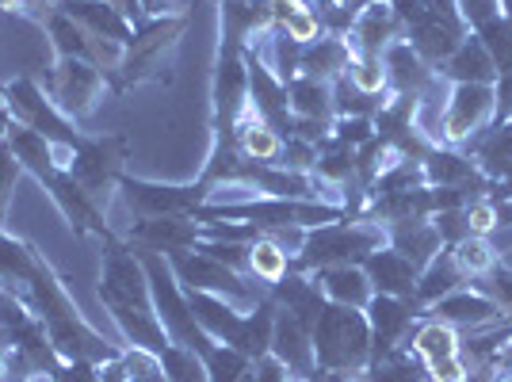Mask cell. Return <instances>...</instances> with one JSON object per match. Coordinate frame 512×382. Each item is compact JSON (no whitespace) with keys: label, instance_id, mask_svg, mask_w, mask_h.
Returning a JSON list of instances; mask_svg holds the SVG:
<instances>
[{"label":"cell","instance_id":"3957f363","mask_svg":"<svg viewBox=\"0 0 512 382\" xmlns=\"http://www.w3.org/2000/svg\"><path fill=\"white\" fill-rule=\"evenodd\" d=\"M0 100H4L8 111H12V123H20V127L43 134L46 142L58 149L62 157L73 161V149H81L85 134L73 127V119H65L62 111L50 104V96L43 92L39 81L16 77V81H8V85L0 88Z\"/></svg>","mask_w":512,"mask_h":382},{"label":"cell","instance_id":"d6a6232c","mask_svg":"<svg viewBox=\"0 0 512 382\" xmlns=\"http://www.w3.org/2000/svg\"><path fill=\"white\" fill-rule=\"evenodd\" d=\"M352 85L360 88L363 96H383L386 88V69H383V58H375V54H356L352 65H348V73H344Z\"/></svg>","mask_w":512,"mask_h":382},{"label":"cell","instance_id":"1f68e13d","mask_svg":"<svg viewBox=\"0 0 512 382\" xmlns=\"http://www.w3.org/2000/svg\"><path fill=\"white\" fill-rule=\"evenodd\" d=\"M478 39L490 50L493 65H497V77L512 69V20L509 16H493L478 27Z\"/></svg>","mask_w":512,"mask_h":382},{"label":"cell","instance_id":"5bb4252c","mask_svg":"<svg viewBox=\"0 0 512 382\" xmlns=\"http://www.w3.org/2000/svg\"><path fill=\"white\" fill-rule=\"evenodd\" d=\"M432 314L440 321H448V325H455V329H467V333L470 329H486V325L505 318L501 306H497L493 298L478 295L474 287H459V291L444 295L432 306Z\"/></svg>","mask_w":512,"mask_h":382},{"label":"cell","instance_id":"7bdbcfd3","mask_svg":"<svg viewBox=\"0 0 512 382\" xmlns=\"http://www.w3.org/2000/svg\"><path fill=\"white\" fill-rule=\"evenodd\" d=\"M142 8H146V16H161L169 8V0H142Z\"/></svg>","mask_w":512,"mask_h":382},{"label":"cell","instance_id":"ee69618b","mask_svg":"<svg viewBox=\"0 0 512 382\" xmlns=\"http://www.w3.org/2000/svg\"><path fill=\"white\" fill-rule=\"evenodd\" d=\"M493 382H512V363H501L497 375H493Z\"/></svg>","mask_w":512,"mask_h":382},{"label":"cell","instance_id":"bcb514c9","mask_svg":"<svg viewBox=\"0 0 512 382\" xmlns=\"http://www.w3.org/2000/svg\"><path fill=\"white\" fill-rule=\"evenodd\" d=\"M341 382H371L367 375H348V379H341Z\"/></svg>","mask_w":512,"mask_h":382},{"label":"cell","instance_id":"4fadbf2b","mask_svg":"<svg viewBox=\"0 0 512 382\" xmlns=\"http://www.w3.org/2000/svg\"><path fill=\"white\" fill-rule=\"evenodd\" d=\"M398 31H402V20L394 16V8L386 0H367L356 20H352V31L344 35L356 54H383L390 43H398Z\"/></svg>","mask_w":512,"mask_h":382},{"label":"cell","instance_id":"8fae6325","mask_svg":"<svg viewBox=\"0 0 512 382\" xmlns=\"http://www.w3.org/2000/svg\"><path fill=\"white\" fill-rule=\"evenodd\" d=\"M127 241L134 249H153V253H180L195 249L203 241V226L195 218H138L130 226Z\"/></svg>","mask_w":512,"mask_h":382},{"label":"cell","instance_id":"4316f807","mask_svg":"<svg viewBox=\"0 0 512 382\" xmlns=\"http://www.w3.org/2000/svg\"><path fill=\"white\" fill-rule=\"evenodd\" d=\"M287 104L295 119H321L333 123V88L325 81H310V77H295L287 85Z\"/></svg>","mask_w":512,"mask_h":382},{"label":"cell","instance_id":"b9f144b4","mask_svg":"<svg viewBox=\"0 0 512 382\" xmlns=\"http://www.w3.org/2000/svg\"><path fill=\"white\" fill-rule=\"evenodd\" d=\"M8 130H12V111H8V104L0 100V142L8 138Z\"/></svg>","mask_w":512,"mask_h":382},{"label":"cell","instance_id":"ab89813d","mask_svg":"<svg viewBox=\"0 0 512 382\" xmlns=\"http://www.w3.org/2000/svg\"><path fill=\"white\" fill-rule=\"evenodd\" d=\"M493 96H497V107H493V123H512V69L501 73L493 81Z\"/></svg>","mask_w":512,"mask_h":382},{"label":"cell","instance_id":"60d3db41","mask_svg":"<svg viewBox=\"0 0 512 382\" xmlns=\"http://www.w3.org/2000/svg\"><path fill=\"white\" fill-rule=\"evenodd\" d=\"M107 8H115L123 20H130L134 23V31L146 23V8H142V0H104Z\"/></svg>","mask_w":512,"mask_h":382},{"label":"cell","instance_id":"d6986e66","mask_svg":"<svg viewBox=\"0 0 512 382\" xmlns=\"http://www.w3.org/2000/svg\"><path fill=\"white\" fill-rule=\"evenodd\" d=\"M318 291L325 295V302H337V306H352V310H367V302L375 298V287L363 272V264H337V268H321Z\"/></svg>","mask_w":512,"mask_h":382},{"label":"cell","instance_id":"ac0fdd59","mask_svg":"<svg viewBox=\"0 0 512 382\" xmlns=\"http://www.w3.org/2000/svg\"><path fill=\"white\" fill-rule=\"evenodd\" d=\"M69 20H77L85 31H92L96 39H107V43L130 46L134 43V23L123 20L115 8H107L104 0H62L58 4Z\"/></svg>","mask_w":512,"mask_h":382},{"label":"cell","instance_id":"ba28073f","mask_svg":"<svg viewBox=\"0 0 512 382\" xmlns=\"http://www.w3.org/2000/svg\"><path fill=\"white\" fill-rule=\"evenodd\" d=\"M493 85H451L448 107H444V142L467 146L493 123Z\"/></svg>","mask_w":512,"mask_h":382},{"label":"cell","instance_id":"8d00e7d4","mask_svg":"<svg viewBox=\"0 0 512 382\" xmlns=\"http://www.w3.org/2000/svg\"><path fill=\"white\" fill-rule=\"evenodd\" d=\"M463 214H467V226H470V234H478V237H490L501 222H497V203L493 199H474V203H467L463 207Z\"/></svg>","mask_w":512,"mask_h":382},{"label":"cell","instance_id":"7a4b0ae2","mask_svg":"<svg viewBox=\"0 0 512 382\" xmlns=\"http://www.w3.org/2000/svg\"><path fill=\"white\" fill-rule=\"evenodd\" d=\"M386 245V230L356 218V222H329L318 230H306L299 256L291 260V272H321V268H337V264H363L375 249Z\"/></svg>","mask_w":512,"mask_h":382},{"label":"cell","instance_id":"e575fe53","mask_svg":"<svg viewBox=\"0 0 512 382\" xmlns=\"http://www.w3.org/2000/svg\"><path fill=\"white\" fill-rule=\"evenodd\" d=\"M20 157L12 153L8 146V138L0 142V222H4V214H8V203H12V188H16V180H20Z\"/></svg>","mask_w":512,"mask_h":382},{"label":"cell","instance_id":"cb8c5ba5","mask_svg":"<svg viewBox=\"0 0 512 382\" xmlns=\"http://www.w3.org/2000/svg\"><path fill=\"white\" fill-rule=\"evenodd\" d=\"M35 264H39V253L27 241L0 230V291L23 298V287L35 272Z\"/></svg>","mask_w":512,"mask_h":382},{"label":"cell","instance_id":"44dd1931","mask_svg":"<svg viewBox=\"0 0 512 382\" xmlns=\"http://www.w3.org/2000/svg\"><path fill=\"white\" fill-rule=\"evenodd\" d=\"M467 146H474V165L486 180H512V123H490Z\"/></svg>","mask_w":512,"mask_h":382},{"label":"cell","instance_id":"277c9868","mask_svg":"<svg viewBox=\"0 0 512 382\" xmlns=\"http://www.w3.org/2000/svg\"><path fill=\"white\" fill-rule=\"evenodd\" d=\"M169 264L184 291H207V295H218V298H226V302H234L237 310H256V306L268 298L256 283H249V276H241L234 268L218 264V260L207 256L203 249L169 253Z\"/></svg>","mask_w":512,"mask_h":382},{"label":"cell","instance_id":"681fc988","mask_svg":"<svg viewBox=\"0 0 512 382\" xmlns=\"http://www.w3.org/2000/svg\"><path fill=\"white\" fill-rule=\"evenodd\" d=\"M58 4H62V0H58Z\"/></svg>","mask_w":512,"mask_h":382},{"label":"cell","instance_id":"4dcf8cb0","mask_svg":"<svg viewBox=\"0 0 512 382\" xmlns=\"http://www.w3.org/2000/svg\"><path fill=\"white\" fill-rule=\"evenodd\" d=\"M157 360H161V367H165L169 382H211V375H207V363H203V356H199L195 348L169 344V348H165Z\"/></svg>","mask_w":512,"mask_h":382},{"label":"cell","instance_id":"2e32d148","mask_svg":"<svg viewBox=\"0 0 512 382\" xmlns=\"http://www.w3.org/2000/svg\"><path fill=\"white\" fill-rule=\"evenodd\" d=\"M363 272L371 279L375 295H390V298H409L413 302V287H417V268L409 264L402 253H394L390 245L375 249V253L363 260Z\"/></svg>","mask_w":512,"mask_h":382},{"label":"cell","instance_id":"8992f818","mask_svg":"<svg viewBox=\"0 0 512 382\" xmlns=\"http://www.w3.org/2000/svg\"><path fill=\"white\" fill-rule=\"evenodd\" d=\"M123 161H127V138H119V134H111V138H85L81 149H73V161H69L65 172L100 207H107L111 191L119 188V180H123Z\"/></svg>","mask_w":512,"mask_h":382},{"label":"cell","instance_id":"e0dca14e","mask_svg":"<svg viewBox=\"0 0 512 382\" xmlns=\"http://www.w3.org/2000/svg\"><path fill=\"white\" fill-rule=\"evenodd\" d=\"M379 58H383L386 85H390V92H394V96H417V92H421V88L436 77V69H432V65H428L425 58L413 50V46L402 43V39L386 46Z\"/></svg>","mask_w":512,"mask_h":382},{"label":"cell","instance_id":"ffe728a7","mask_svg":"<svg viewBox=\"0 0 512 382\" xmlns=\"http://www.w3.org/2000/svg\"><path fill=\"white\" fill-rule=\"evenodd\" d=\"M386 245L394 253H402L421 272L432 256L444 249V241L436 234L432 218H413V222H398V226H386Z\"/></svg>","mask_w":512,"mask_h":382},{"label":"cell","instance_id":"484cf974","mask_svg":"<svg viewBox=\"0 0 512 382\" xmlns=\"http://www.w3.org/2000/svg\"><path fill=\"white\" fill-rule=\"evenodd\" d=\"M409 348H413V356L425 363H436V360H448V356H459V333H455V325L448 321L432 318V321H421L417 325V333L409 340Z\"/></svg>","mask_w":512,"mask_h":382},{"label":"cell","instance_id":"7402d4cb","mask_svg":"<svg viewBox=\"0 0 512 382\" xmlns=\"http://www.w3.org/2000/svg\"><path fill=\"white\" fill-rule=\"evenodd\" d=\"M440 73L448 77L451 85H493V81H497V65H493L490 50L482 46L478 35H474V39H463L459 50L444 62Z\"/></svg>","mask_w":512,"mask_h":382},{"label":"cell","instance_id":"603a6c76","mask_svg":"<svg viewBox=\"0 0 512 382\" xmlns=\"http://www.w3.org/2000/svg\"><path fill=\"white\" fill-rule=\"evenodd\" d=\"M467 283V276L455 268V260H451L448 249H440V253L428 260L425 268L417 272V287H413V302L417 306H436L444 295L451 291H459Z\"/></svg>","mask_w":512,"mask_h":382},{"label":"cell","instance_id":"74e56055","mask_svg":"<svg viewBox=\"0 0 512 382\" xmlns=\"http://www.w3.org/2000/svg\"><path fill=\"white\" fill-rule=\"evenodd\" d=\"M470 379V363L459 356H448V360L428 363V382H467Z\"/></svg>","mask_w":512,"mask_h":382},{"label":"cell","instance_id":"6da1fadb","mask_svg":"<svg viewBox=\"0 0 512 382\" xmlns=\"http://www.w3.org/2000/svg\"><path fill=\"white\" fill-rule=\"evenodd\" d=\"M318 367L329 375H363L371 363V325L363 310L325 302L318 325L310 329Z\"/></svg>","mask_w":512,"mask_h":382},{"label":"cell","instance_id":"30bf717a","mask_svg":"<svg viewBox=\"0 0 512 382\" xmlns=\"http://www.w3.org/2000/svg\"><path fill=\"white\" fill-rule=\"evenodd\" d=\"M363 314H367V325H371V356H383V352L398 348L406 340L409 325L417 321V302L375 295Z\"/></svg>","mask_w":512,"mask_h":382},{"label":"cell","instance_id":"52a82bcc","mask_svg":"<svg viewBox=\"0 0 512 382\" xmlns=\"http://www.w3.org/2000/svg\"><path fill=\"white\" fill-rule=\"evenodd\" d=\"M119 191L127 199V207L138 218H195V211L207 203V188H176V184H150V180H134L123 176Z\"/></svg>","mask_w":512,"mask_h":382},{"label":"cell","instance_id":"d4e9b609","mask_svg":"<svg viewBox=\"0 0 512 382\" xmlns=\"http://www.w3.org/2000/svg\"><path fill=\"white\" fill-rule=\"evenodd\" d=\"M363 375L371 382H428V367L413 356V348L398 344L383 356H371Z\"/></svg>","mask_w":512,"mask_h":382},{"label":"cell","instance_id":"d590c367","mask_svg":"<svg viewBox=\"0 0 512 382\" xmlns=\"http://www.w3.org/2000/svg\"><path fill=\"white\" fill-rule=\"evenodd\" d=\"M375 138V119H333V142H341L348 149H360L363 142Z\"/></svg>","mask_w":512,"mask_h":382},{"label":"cell","instance_id":"83f0119b","mask_svg":"<svg viewBox=\"0 0 512 382\" xmlns=\"http://www.w3.org/2000/svg\"><path fill=\"white\" fill-rule=\"evenodd\" d=\"M451 260H455V268L470 279L486 276V272H493L497 268V253H493L490 237H478V234H467L463 241H455V245H448Z\"/></svg>","mask_w":512,"mask_h":382},{"label":"cell","instance_id":"f1b7e54d","mask_svg":"<svg viewBox=\"0 0 512 382\" xmlns=\"http://www.w3.org/2000/svg\"><path fill=\"white\" fill-rule=\"evenodd\" d=\"M203 363H207L211 382H253V360L241 356L230 344H218L214 340L211 348L203 352Z\"/></svg>","mask_w":512,"mask_h":382},{"label":"cell","instance_id":"c3c4849f","mask_svg":"<svg viewBox=\"0 0 512 382\" xmlns=\"http://www.w3.org/2000/svg\"><path fill=\"white\" fill-rule=\"evenodd\" d=\"M0 230H4V222H0Z\"/></svg>","mask_w":512,"mask_h":382},{"label":"cell","instance_id":"f546056e","mask_svg":"<svg viewBox=\"0 0 512 382\" xmlns=\"http://www.w3.org/2000/svg\"><path fill=\"white\" fill-rule=\"evenodd\" d=\"M287 272H291V253L279 249L276 241H253L249 245V276L260 279L264 287H276Z\"/></svg>","mask_w":512,"mask_h":382},{"label":"cell","instance_id":"9c48e42d","mask_svg":"<svg viewBox=\"0 0 512 382\" xmlns=\"http://www.w3.org/2000/svg\"><path fill=\"white\" fill-rule=\"evenodd\" d=\"M46 191H50V199L58 203V211L65 214V222L77 230V234H88V237H100V241H111V226H107V218H104V207L88 195L69 172H54L50 180H43Z\"/></svg>","mask_w":512,"mask_h":382},{"label":"cell","instance_id":"f6af8a7d","mask_svg":"<svg viewBox=\"0 0 512 382\" xmlns=\"http://www.w3.org/2000/svg\"><path fill=\"white\" fill-rule=\"evenodd\" d=\"M497 4H501V16H509L512 20V0H497Z\"/></svg>","mask_w":512,"mask_h":382},{"label":"cell","instance_id":"5b68a950","mask_svg":"<svg viewBox=\"0 0 512 382\" xmlns=\"http://www.w3.org/2000/svg\"><path fill=\"white\" fill-rule=\"evenodd\" d=\"M39 85H43V92L50 96V104L58 107L65 119L81 123V119H88V115L100 107V100H104L107 77L92 62L58 58V62L46 69V77Z\"/></svg>","mask_w":512,"mask_h":382},{"label":"cell","instance_id":"7dc6e473","mask_svg":"<svg viewBox=\"0 0 512 382\" xmlns=\"http://www.w3.org/2000/svg\"><path fill=\"white\" fill-rule=\"evenodd\" d=\"M509 321H512V306H509Z\"/></svg>","mask_w":512,"mask_h":382},{"label":"cell","instance_id":"9a60e30c","mask_svg":"<svg viewBox=\"0 0 512 382\" xmlns=\"http://www.w3.org/2000/svg\"><path fill=\"white\" fill-rule=\"evenodd\" d=\"M356 58L352 43L344 35H321L310 46H302V65H299V77H310V81H341L348 73V65Z\"/></svg>","mask_w":512,"mask_h":382},{"label":"cell","instance_id":"f35d334b","mask_svg":"<svg viewBox=\"0 0 512 382\" xmlns=\"http://www.w3.org/2000/svg\"><path fill=\"white\" fill-rule=\"evenodd\" d=\"M50 382H100V363L62 360V367L50 375Z\"/></svg>","mask_w":512,"mask_h":382},{"label":"cell","instance_id":"7c38bea8","mask_svg":"<svg viewBox=\"0 0 512 382\" xmlns=\"http://www.w3.org/2000/svg\"><path fill=\"white\" fill-rule=\"evenodd\" d=\"M268 352H272L295 379L318 371V356H314V337H310V329H306L295 314L279 310V306H276V325H272V348H268Z\"/></svg>","mask_w":512,"mask_h":382},{"label":"cell","instance_id":"836d02e7","mask_svg":"<svg viewBox=\"0 0 512 382\" xmlns=\"http://www.w3.org/2000/svg\"><path fill=\"white\" fill-rule=\"evenodd\" d=\"M123 371H127V382H169L161 360L146 348H134V344L123 352Z\"/></svg>","mask_w":512,"mask_h":382}]
</instances>
